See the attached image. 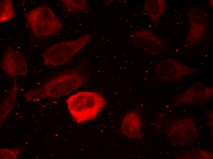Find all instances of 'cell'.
<instances>
[{"mask_svg": "<svg viewBox=\"0 0 213 159\" xmlns=\"http://www.w3.org/2000/svg\"><path fill=\"white\" fill-rule=\"evenodd\" d=\"M130 38L137 46L153 55L160 53L164 46L161 40L144 28L135 30L130 35Z\"/></svg>", "mask_w": 213, "mask_h": 159, "instance_id": "ba28073f", "label": "cell"}, {"mask_svg": "<svg viewBox=\"0 0 213 159\" xmlns=\"http://www.w3.org/2000/svg\"><path fill=\"white\" fill-rule=\"evenodd\" d=\"M91 37V35L85 34L75 39L51 45L42 55L44 64L55 66L65 64L87 44Z\"/></svg>", "mask_w": 213, "mask_h": 159, "instance_id": "3957f363", "label": "cell"}, {"mask_svg": "<svg viewBox=\"0 0 213 159\" xmlns=\"http://www.w3.org/2000/svg\"><path fill=\"white\" fill-rule=\"evenodd\" d=\"M141 126V119L137 113L131 112L123 118L121 129L123 134L132 139L137 138L140 134Z\"/></svg>", "mask_w": 213, "mask_h": 159, "instance_id": "30bf717a", "label": "cell"}, {"mask_svg": "<svg viewBox=\"0 0 213 159\" xmlns=\"http://www.w3.org/2000/svg\"><path fill=\"white\" fill-rule=\"evenodd\" d=\"M144 9L150 20L156 23L165 11L166 6L163 0H146Z\"/></svg>", "mask_w": 213, "mask_h": 159, "instance_id": "8fae6325", "label": "cell"}, {"mask_svg": "<svg viewBox=\"0 0 213 159\" xmlns=\"http://www.w3.org/2000/svg\"><path fill=\"white\" fill-rule=\"evenodd\" d=\"M213 92V87L204 86L202 83H194L179 98L181 103L197 104L209 99Z\"/></svg>", "mask_w": 213, "mask_h": 159, "instance_id": "9c48e42d", "label": "cell"}, {"mask_svg": "<svg viewBox=\"0 0 213 159\" xmlns=\"http://www.w3.org/2000/svg\"><path fill=\"white\" fill-rule=\"evenodd\" d=\"M4 71L10 77L15 78L26 76L28 69L26 59L19 51L13 49L7 50L1 61Z\"/></svg>", "mask_w": 213, "mask_h": 159, "instance_id": "52a82bcc", "label": "cell"}, {"mask_svg": "<svg viewBox=\"0 0 213 159\" xmlns=\"http://www.w3.org/2000/svg\"><path fill=\"white\" fill-rule=\"evenodd\" d=\"M66 102L73 120L81 123L95 118L105 106L106 101L97 93L83 91L70 96Z\"/></svg>", "mask_w": 213, "mask_h": 159, "instance_id": "7a4b0ae2", "label": "cell"}, {"mask_svg": "<svg viewBox=\"0 0 213 159\" xmlns=\"http://www.w3.org/2000/svg\"><path fill=\"white\" fill-rule=\"evenodd\" d=\"M26 19L31 30L38 37L55 34L62 27L52 10L46 6H40L31 11L27 15Z\"/></svg>", "mask_w": 213, "mask_h": 159, "instance_id": "277c9868", "label": "cell"}, {"mask_svg": "<svg viewBox=\"0 0 213 159\" xmlns=\"http://www.w3.org/2000/svg\"><path fill=\"white\" fill-rule=\"evenodd\" d=\"M64 9L70 13H77L85 12L88 9L89 6L86 0H60Z\"/></svg>", "mask_w": 213, "mask_h": 159, "instance_id": "4fadbf2b", "label": "cell"}, {"mask_svg": "<svg viewBox=\"0 0 213 159\" xmlns=\"http://www.w3.org/2000/svg\"><path fill=\"white\" fill-rule=\"evenodd\" d=\"M20 151L17 149H2L0 150V159L17 158Z\"/></svg>", "mask_w": 213, "mask_h": 159, "instance_id": "9a60e30c", "label": "cell"}, {"mask_svg": "<svg viewBox=\"0 0 213 159\" xmlns=\"http://www.w3.org/2000/svg\"><path fill=\"white\" fill-rule=\"evenodd\" d=\"M190 26L186 39L187 44L194 45L203 38L208 25V17L204 9L195 8L189 10L188 13Z\"/></svg>", "mask_w": 213, "mask_h": 159, "instance_id": "8992f818", "label": "cell"}, {"mask_svg": "<svg viewBox=\"0 0 213 159\" xmlns=\"http://www.w3.org/2000/svg\"><path fill=\"white\" fill-rule=\"evenodd\" d=\"M211 1H209L210 4H211V6L213 7V0H210Z\"/></svg>", "mask_w": 213, "mask_h": 159, "instance_id": "2e32d148", "label": "cell"}, {"mask_svg": "<svg viewBox=\"0 0 213 159\" xmlns=\"http://www.w3.org/2000/svg\"><path fill=\"white\" fill-rule=\"evenodd\" d=\"M200 69L188 67L173 58L159 63L156 68V75L161 80L170 82L196 73Z\"/></svg>", "mask_w": 213, "mask_h": 159, "instance_id": "5b68a950", "label": "cell"}, {"mask_svg": "<svg viewBox=\"0 0 213 159\" xmlns=\"http://www.w3.org/2000/svg\"><path fill=\"white\" fill-rule=\"evenodd\" d=\"M0 22L9 20L15 16V12L11 0H0Z\"/></svg>", "mask_w": 213, "mask_h": 159, "instance_id": "5bb4252c", "label": "cell"}, {"mask_svg": "<svg viewBox=\"0 0 213 159\" xmlns=\"http://www.w3.org/2000/svg\"><path fill=\"white\" fill-rule=\"evenodd\" d=\"M86 79L84 75L75 69L63 72L45 83L41 87L27 91V101L36 102L40 99H55L68 95L81 87Z\"/></svg>", "mask_w": 213, "mask_h": 159, "instance_id": "6da1fadb", "label": "cell"}, {"mask_svg": "<svg viewBox=\"0 0 213 159\" xmlns=\"http://www.w3.org/2000/svg\"><path fill=\"white\" fill-rule=\"evenodd\" d=\"M18 88V84L15 80L12 87L2 100L0 105L1 120L7 117L14 106Z\"/></svg>", "mask_w": 213, "mask_h": 159, "instance_id": "7c38bea8", "label": "cell"}]
</instances>
